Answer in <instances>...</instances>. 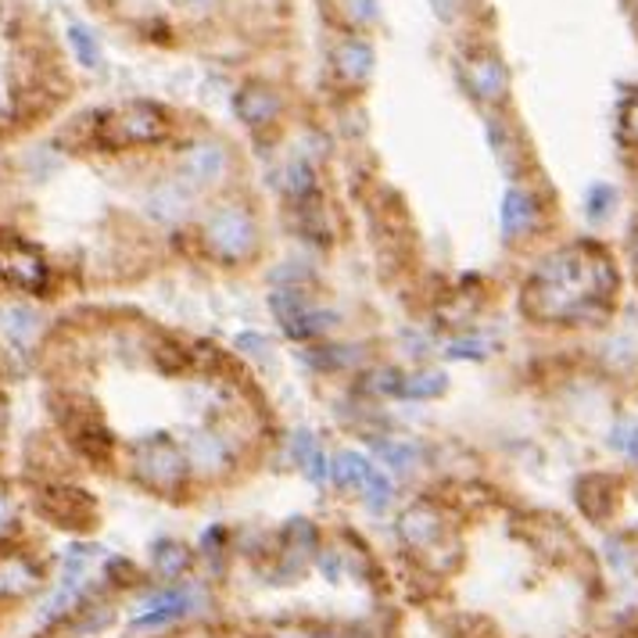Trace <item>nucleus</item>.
<instances>
[{"label": "nucleus", "mask_w": 638, "mask_h": 638, "mask_svg": "<svg viewBox=\"0 0 638 638\" xmlns=\"http://www.w3.org/2000/svg\"><path fill=\"white\" fill-rule=\"evenodd\" d=\"M180 4H187V8H209L212 0H180Z\"/></svg>", "instance_id": "aec40b11"}, {"label": "nucleus", "mask_w": 638, "mask_h": 638, "mask_svg": "<svg viewBox=\"0 0 638 638\" xmlns=\"http://www.w3.org/2000/svg\"><path fill=\"white\" fill-rule=\"evenodd\" d=\"M366 499H370V506H376V510H384L387 506V499H391V485H387V477L384 474H376L373 467H370V474H366Z\"/></svg>", "instance_id": "ddd939ff"}, {"label": "nucleus", "mask_w": 638, "mask_h": 638, "mask_svg": "<svg viewBox=\"0 0 638 638\" xmlns=\"http://www.w3.org/2000/svg\"><path fill=\"white\" fill-rule=\"evenodd\" d=\"M33 585H36V571L29 567V563L11 560L0 567V588H4L8 596H22V592H29Z\"/></svg>", "instance_id": "1a4fd4ad"}, {"label": "nucleus", "mask_w": 638, "mask_h": 638, "mask_svg": "<svg viewBox=\"0 0 638 638\" xmlns=\"http://www.w3.org/2000/svg\"><path fill=\"white\" fill-rule=\"evenodd\" d=\"M610 201H614V187H592V194H588V215L592 220H603V215H610Z\"/></svg>", "instance_id": "4468645a"}, {"label": "nucleus", "mask_w": 638, "mask_h": 638, "mask_svg": "<svg viewBox=\"0 0 638 638\" xmlns=\"http://www.w3.org/2000/svg\"><path fill=\"white\" fill-rule=\"evenodd\" d=\"M442 387H445L442 373H419V381L402 384V395H434V391H442Z\"/></svg>", "instance_id": "2eb2a0df"}, {"label": "nucleus", "mask_w": 638, "mask_h": 638, "mask_svg": "<svg viewBox=\"0 0 638 638\" xmlns=\"http://www.w3.org/2000/svg\"><path fill=\"white\" fill-rule=\"evenodd\" d=\"M4 520H8V502L0 499V528H4Z\"/></svg>", "instance_id": "412c9836"}, {"label": "nucleus", "mask_w": 638, "mask_h": 638, "mask_svg": "<svg viewBox=\"0 0 638 638\" xmlns=\"http://www.w3.org/2000/svg\"><path fill=\"white\" fill-rule=\"evenodd\" d=\"M111 148H137V143H155L166 137V119L148 105H129L115 111L100 129Z\"/></svg>", "instance_id": "7ed1b4c3"}, {"label": "nucleus", "mask_w": 638, "mask_h": 638, "mask_svg": "<svg viewBox=\"0 0 638 638\" xmlns=\"http://www.w3.org/2000/svg\"><path fill=\"white\" fill-rule=\"evenodd\" d=\"M155 563L162 574H177V567H183V553L180 545H158L155 549Z\"/></svg>", "instance_id": "dca6fc26"}, {"label": "nucleus", "mask_w": 638, "mask_h": 638, "mask_svg": "<svg viewBox=\"0 0 638 638\" xmlns=\"http://www.w3.org/2000/svg\"><path fill=\"white\" fill-rule=\"evenodd\" d=\"M255 230L248 223V215H241L237 209H226L220 215H212V223H209V241L220 248L226 258H237L244 255L255 244Z\"/></svg>", "instance_id": "20e7f679"}, {"label": "nucleus", "mask_w": 638, "mask_h": 638, "mask_svg": "<svg viewBox=\"0 0 638 638\" xmlns=\"http://www.w3.org/2000/svg\"><path fill=\"white\" fill-rule=\"evenodd\" d=\"M376 453L387 456L391 467H410V459H413V448H405V445H381Z\"/></svg>", "instance_id": "a211bd4d"}, {"label": "nucleus", "mask_w": 638, "mask_h": 638, "mask_svg": "<svg viewBox=\"0 0 638 638\" xmlns=\"http://www.w3.org/2000/svg\"><path fill=\"white\" fill-rule=\"evenodd\" d=\"M187 169H191L194 180H220L223 169H226V155L209 143V148H198V151H194V158L187 162Z\"/></svg>", "instance_id": "6e6552de"}, {"label": "nucleus", "mask_w": 638, "mask_h": 638, "mask_svg": "<svg viewBox=\"0 0 638 638\" xmlns=\"http://www.w3.org/2000/svg\"><path fill=\"white\" fill-rule=\"evenodd\" d=\"M366 474H370V462H362L355 453H344L338 462H333V477H338V485L341 488H355L366 481Z\"/></svg>", "instance_id": "9b49d317"}, {"label": "nucleus", "mask_w": 638, "mask_h": 638, "mask_svg": "<svg viewBox=\"0 0 638 638\" xmlns=\"http://www.w3.org/2000/svg\"><path fill=\"white\" fill-rule=\"evenodd\" d=\"M341 68H344V76H352V79H362L370 72V47L366 43H348V47L341 51Z\"/></svg>", "instance_id": "f8f14e48"}, {"label": "nucleus", "mask_w": 638, "mask_h": 638, "mask_svg": "<svg viewBox=\"0 0 638 638\" xmlns=\"http://www.w3.org/2000/svg\"><path fill=\"white\" fill-rule=\"evenodd\" d=\"M625 134H628V140L638 143V94L628 100V108H625Z\"/></svg>", "instance_id": "6ab92c4d"}, {"label": "nucleus", "mask_w": 638, "mask_h": 638, "mask_svg": "<svg viewBox=\"0 0 638 638\" xmlns=\"http://www.w3.org/2000/svg\"><path fill=\"white\" fill-rule=\"evenodd\" d=\"M614 445L620 448V453H628L631 459H638V427H635V424L617 427V434H614Z\"/></svg>", "instance_id": "f3484780"}, {"label": "nucleus", "mask_w": 638, "mask_h": 638, "mask_svg": "<svg viewBox=\"0 0 638 638\" xmlns=\"http://www.w3.org/2000/svg\"><path fill=\"white\" fill-rule=\"evenodd\" d=\"M617 287L610 258L596 248H567L545 258L528 284V312L542 319H585Z\"/></svg>", "instance_id": "f257e3e1"}, {"label": "nucleus", "mask_w": 638, "mask_h": 638, "mask_svg": "<svg viewBox=\"0 0 638 638\" xmlns=\"http://www.w3.org/2000/svg\"><path fill=\"white\" fill-rule=\"evenodd\" d=\"M467 79H470V91L485 100H499L506 94V68L496 62V57H477L467 68Z\"/></svg>", "instance_id": "39448f33"}, {"label": "nucleus", "mask_w": 638, "mask_h": 638, "mask_svg": "<svg viewBox=\"0 0 638 638\" xmlns=\"http://www.w3.org/2000/svg\"><path fill=\"white\" fill-rule=\"evenodd\" d=\"M534 215H539V205L528 191H510L502 201V230L506 237H520L534 226Z\"/></svg>", "instance_id": "423d86ee"}, {"label": "nucleus", "mask_w": 638, "mask_h": 638, "mask_svg": "<svg viewBox=\"0 0 638 638\" xmlns=\"http://www.w3.org/2000/svg\"><path fill=\"white\" fill-rule=\"evenodd\" d=\"M277 97H273L269 91H258V86H252V91H244V97H237V111L244 115L248 123H266L277 115Z\"/></svg>", "instance_id": "0eeeda50"}, {"label": "nucleus", "mask_w": 638, "mask_h": 638, "mask_svg": "<svg viewBox=\"0 0 638 638\" xmlns=\"http://www.w3.org/2000/svg\"><path fill=\"white\" fill-rule=\"evenodd\" d=\"M47 280H51V269L33 244L0 234V284L25 295H40L43 287H47Z\"/></svg>", "instance_id": "f03ea898"}, {"label": "nucleus", "mask_w": 638, "mask_h": 638, "mask_svg": "<svg viewBox=\"0 0 638 638\" xmlns=\"http://www.w3.org/2000/svg\"><path fill=\"white\" fill-rule=\"evenodd\" d=\"M68 43H72V51H76V57H79L83 65H91V68L100 65V43H97V36L91 33V29L72 25L68 29Z\"/></svg>", "instance_id": "9d476101"}]
</instances>
